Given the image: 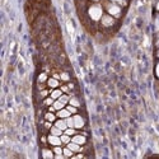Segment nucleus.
Masks as SVG:
<instances>
[{
    "label": "nucleus",
    "mask_w": 159,
    "mask_h": 159,
    "mask_svg": "<svg viewBox=\"0 0 159 159\" xmlns=\"http://www.w3.org/2000/svg\"><path fill=\"white\" fill-rule=\"evenodd\" d=\"M50 132H51L52 135H57V136H61L64 131H62L61 129H59L57 126H52V127L50 129Z\"/></svg>",
    "instance_id": "f8f14e48"
},
{
    "label": "nucleus",
    "mask_w": 159,
    "mask_h": 159,
    "mask_svg": "<svg viewBox=\"0 0 159 159\" xmlns=\"http://www.w3.org/2000/svg\"><path fill=\"white\" fill-rule=\"evenodd\" d=\"M111 2H113V3H115V2H116V3H122L124 0H111Z\"/></svg>",
    "instance_id": "c756f323"
},
{
    "label": "nucleus",
    "mask_w": 159,
    "mask_h": 159,
    "mask_svg": "<svg viewBox=\"0 0 159 159\" xmlns=\"http://www.w3.org/2000/svg\"><path fill=\"white\" fill-rule=\"evenodd\" d=\"M46 80H47V75H46L45 73L39 74V76H38V82H39V83H43V82H46Z\"/></svg>",
    "instance_id": "b1692460"
},
{
    "label": "nucleus",
    "mask_w": 159,
    "mask_h": 159,
    "mask_svg": "<svg viewBox=\"0 0 159 159\" xmlns=\"http://www.w3.org/2000/svg\"><path fill=\"white\" fill-rule=\"evenodd\" d=\"M61 96H62V90L56 89V88H55V89H54V90H52L51 93H50V97H52L54 99H59Z\"/></svg>",
    "instance_id": "9b49d317"
},
{
    "label": "nucleus",
    "mask_w": 159,
    "mask_h": 159,
    "mask_svg": "<svg viewBox=\"0 0 159 159\" xmlns=\"http://www.w3.org/2000/svg\"><path fill=\"white\" fill-rule=\"evenodd\" d=\"M54 150H50V149H42V157L43 158H48V159H51V158H54Z\"/></svg>",
    "instance_id": "ddd939ff"
},
{
    "label": "nucleus",
    "mask_w": 159,
    "mask_h": 159,
    "mask_svg": "<svg viewBox=\"0 0 159 159\" xmlns=\"http://www.w3.org/2000/svg\"><path fill=\"white\" fill-rule=\"evenodd\" d=\"M93 2H98V0H93Z\"/></svg>",
    "instance_id": "473e14b6"
},
{
    "label": "nucleus",
    "mask_w": 159,
    "mask_h": 159,
    "mask_svg": "<svg viewBox=\"0 0 159 159\" xmlns=\"http://www.w3.org/2000/svg\"><path fill=\"white\" fill-rule=\"evenodd\" d=\"M155 74H157V76L159 78V64L157 65V69H155Z\"/></svg>",
    "instance_id": "c85d7f7f"
},
{
    "label": "nucleus",
    "mask_w": 159,
    "mask_h": 159,
    "mask_svg": "<svg viewBox=\"0 0 159 159\" xmlns=\"http://www.w3.org/2000/svg\"><path fill=\"white\" fill-rule=\"evenodd\" d=\"M45 118H46V121H50V122H55V121H56V116L52 113L51 111L45 115Z\"/></svg>",
    "instance_id": "4468645a"
},
{
    "label": "nucleus",
    "mask_w": 159,
    "mask_h": 159,
    "mask_svg": "<svg viewBox=\"0 0 159 159\" xmlns=\"http://www.w3.org/2000/svg\"><path fill=\"white\" fill-rule=\"evenodd\" d=\"M70 116H71V113L69 112L68 108H62V110L57 111V117H59V118H68V117H70Z\"/></svg>",
    "instance_id": "1a4fd4ad"
},
{
    "label": "nucleus",
    "mask_w": 159,
    "mask_h": 159,
    "mask_svg": "<svg viewBox=\"0 0 159 159\" xmlns=\"http://www.w3.org/2000/svg\"><path fill=\"white\" fill-rule=\"evenodd\" d=\"M107 11H108V14L112 16V17H120L121 14V8L116 5V4H110L107 7Z\"/></svg>",
    "instance_id": "f03ea898"
},
{
    "label": "nucleus",
    "mask_w": 159,
    "mask_h": 159,
    "mask_svg": "<svg viewBox=\"0 0 159 159\" xmlns=\"http://www.w3.org/2000/svg\"><path fill=\"white\" fill-rule=\"evenodd\" d=\"M47 93H48L47 90H42V92H41V97H46V96H47Z\"/></svg>",
    "instance_id": "cd10ccee"
},
{
    "label": "nucleus",
    "mask_w": 159,
    "mask_h": 159,
    "mask_svg": "<svg viewBox=\"0 0 159 159\" xmlns=\"http://www.w3.org/2000/svg\"><path fill=\"white\" fill-rule=\"evenodd\" d=\"M59 101H61L64 104H66V103H68L69 101H70V98H69V96H66V94H62L60 98H59Z\"/></svg>",
    "instance_id": "4be33fe9"
},
{
    "label": "nucleus",
    "mask_w": 159,
    "mask_h": 159,
    "mask_svg": "<svg viewBox=\"0 0 159 159\" xmlns=\"http://www.w3.org/2000/svg\"><path fill=\"white\" fill-rule=\"evenodd\" d=\"M157 46H158V47H159V42H158V43H157Z\"/></svg>",
    "instance_id": "2f4dec72"
},
{
    "label": "nucleus",
    "mask_w": 159,
    "mask_h": 159,
    "mask_svg": "<svg viewBox=\"0 0 159 159\" xmlns=\"http://www.w3.org/2000/svg\"><path fill=\"white\" fill-rule=\"evenodd\" d=\"M101 22H102V25L103 27H112V25L115 24V19L112 16L107 14V16H103L101 18Z\"/></svg>",
    "instance_id": "20e7f679"
},
{
    "label": "nucleus",
    "mask_w": 159,
    "mask_h": 159,
    "mask_svg": "<svg viewBox=\"0 0 159 159\" xmlns=\"http://www.w3.org/2000/svg\"><path fill=\"white\" fill-rule=\"evenodd\" d=\"M52 150H54V153L56 154V155H59V154H62V148H60V145H56V147H54V149H52Z\"/></svg>",
    "instance_id": "5701e85b"
},
{
    "label": "nucleus",
    "mask_w": 159,
    "mask_h": 159,
    "mask_svg": "<svg viewBox=\"0 0 159 159\" xmlns=\"http://www.w3.org/2000/svg\"><path fill=\"white\" fill-rule=\"evenodd\" d=\"M55 126H57V127L61 129L62 131H65L66 129H68V124H66V120H65V118H60V120L55 121Z\"/></svg>",
    "instance_id": "0eeeda50"
},
{
    "label": "nucleus",
    "mask_w": 159,
    "mask_h": 159,
    "mask_svg": "<svg viewBox=\"0 0 159 159\" xmlns=\"http://www.w3.org/2000/svg\"><path fill=\"white\" fill-rule=\"evenodd\" d=\"M69 103L71 104V106H74V107H80V102H79V99L78 98H75V97H73V98H70V101H69Z\"/></svg>",
    "instance_id": "f3484780"
},
{
    "label": "nucleus",
    "mask_w": 159,
    "mask_h": 159,
    "mask_svg": "<svg viewBox=\"0 0 159 159\" xmlns=\"http://www.w3.org/2000/svg\"><path fill=\"white\" fill-rule=\"evenodd\" d=\"M47 85L50 87V88H57L59 87V80L56 78H50V79H47Z\"/></svg>",
    "instance_id": "9d476101"
},
{
    "label": "nucleus",
    "mask_w": 159,
    "mask_h": 159,
    "mask_svg": "<svg viewBox=\"0 0 159 159\" xmlns=\"http://www.w3.org/2000/svg\"><path fill=\"white\" fill-rule=\"evenodd\" d=\"M66 108L69 110V112H70V113H74V115H75V113H76V111H78V107H74V106H71V104H70V106H68Z\"/></svg>",
    "instance_id": "a878e982"
},
{
    "label": "nucleus",
    "mask_w": 159,
    "mask_h": 159,
    "mask_svg": "<svg viewBox=\"0 0 159 159\" xmlns=\"http://www.w3.org/2000/svg\"><path fill=\"white\" fill-rule=\"evenodd\" d=\"M60 78H61V80H64V82H69L70 80V76H69L68 73H61Z\"/></svg>",
    "instance_id": "412c9836"
},
{
    "label": "nucleus",
    "mask_w": 159,
    "mask_h": 159,
    "mask_svg": "<svg viewBox=\"0 0 159 159\" xmlns=\"http://www.w3.org/2000/svg\"><path fill=\"white\" fill-rule=\"evenodd\" d=\"M158 9H159V4H158Z\"/></svg>",
    "instance_id": "72a5a7b5"
},
{
    "label": "nucleus",
    "mask_w": 159,
    "mask_h": 159,
    "mask_svg": "<svg viewBox=\"0 0 159 159\" xmlns=\"http://www.w3.org/2000/svg\"><path fill=\"white\" fill-rule=\"evenodd\" d=\"M71 141H74V143H76L79 145H83V144L87 143V138L84 135H74L71 138Z\"/></svg>",
    "instance_id": "423d86ee"
},
{
    "label": "nucleus",
    "mask_w": 159,
    "mask_h": 159,
    "mask_svg": "<svg viewBox=\"0 0 159 159\" xmlns=\"http://www.w3.org/2000/svg\"><path fill=\"white\" fill-rule=\"evenodd\" d=\"M52 106H54V108H55L56 111H60V110H62V108H64V106H65V104H64L61 101H59V99H57V101H55V102H54V104H52Z\"/></svg>",
    "instance_id": "2eb2a0df"
},
{
    "label": "nucleus",
    "mask_w": 159,
    "mask_h": 159,
    "mask_svg": "<svg viewBox=\"0 0 159 159\" xmlns=\"http://www.w3.org/2000/svg\"><path fill=\"white\" fill-rule=\"evenodd\" d=\"M68 148L71 149L74 153H79V152H82V150H83V149L80 148V145L76 144V143H74V141H70V143L68 144Z\"/></svg>",
    "instance_id": "6e6552de"
},
{
    "label": "nucleus",
    "mask_w": 159,
    "mask_h": 159,
    "mask_svg": "<svg viewBox=\"0 0 159 159\" xmlns=\"http://www.w3.org/2000/svg\"><path fill=\"white\" fill-rule=\"evenodd\" d=\"M64 132L65 134H68L69 136H74L75 135V127H68Z\"/></svg>",
    "instance_id": "a211bd4d"
},
{
    "label": "nucleus",
    "mask_w": 159,
    "mask_h": 159,
    "mask_svg": "<svg viewBox=\"0 0 159 159\" xmlns=\"http://www.w3.org/2000/svg\"><path fill=\"white\" fill-rule=\"evenodd\" d=\"M88 14H89V17L93 19V20H98V19H101L103 16V9H102V7L101 5H98V4H94V5H92L90 8H89V10H88Z\"/></svg>",
    "instance_id": "f257e3e1"
},
{
    "label": "nucleus",
    "mask_w": 159,
    "mask_h": 159,
    "mask_svg": "<svg viewBox=\"0 0 159 159\" xmlns=\"http://www.w3.org/2000/svg\"><path fill=\"white\" fill-rule=\"evenodd\" d=\"M157 56H158V57H159V51H158V52H157Z\"/></svg>",
    "instance_id": "7c9ffc66"
},
{
    "label": "nucleus",
    "mask_w": 159,
    "mask_h": 159,
    "mask_svg": "<svg viewBox=\"0 0 159 159\" xmlns=\"http://www.w3.org/2000/svg\"><path fill=\"white\" fill-rule=\"evenodd\" d=\"M73 150L71 149H69V148H64V150H62V154L65 155V157H73Z\"/></svg>",
    "instance_id": "6ab92c4d"
},
{
    "label": "nucleus",
    "mask_w": 159,
    "mask_h": 159,
    "mask_svg": "<svg viewBox=\"0 0 159 159\" xmlns=\"http://www.w3.org/2000/svg\"><path fill=\"white\" fill-rule=\"evenodd\" d=\"M45 127H46V129H51V127H52V126H51V122H50V121H47V122L45 124Z\"/></svg>",
    "instance_id": "bb28decb"
},
{
    "label": "nucleus",
    "mask_w": 159,
    "mask_h": 159,
    "mask_svg": "<svg viewBox=\"0 0 159 159\" xmlns=\"http://www.w3.org/2000/svg\"><path fill=\"white\" fill-rule=\"evenodd\" d=\"M73 118H74V127L75 129H83L84 127V125H85V120L80 116V115H74L73 116Z\"/></svg>",
    "instance_id": "7ed1b4c3"
},
{
    "label": "nucleus",
    "mask_w": 159,
    "mask_h": 159,
    "mask_svg": "<svg viewBox=\"0 0 159 159\" xmlns=\"http://www.w3.org/2000/svg\"><path fill=\"white\" fill-rule=\"evenodd\" d=\"M54 102H55V99L52 98V97H48V98H46V99L43 101V103H45L46 106H51V104H54Z\"/></svg>",
    "instance_id": "393cba45"
},
{
    "label": "nucleus",
    "mask_w": 159,
    "mask_h": 159,
    "mask_svg": "<svg viewBox=\"0 0 159 159\" xmlns=\"http://www.w3.org/2000/svg\"><path fill=\"white\" fill-rule=\"evenodd\" d=\"M65 120H66V124H68V127H74V118L71 116L65 118Z\"/></svg>",
    "instance_id": "aec40b11"
},
{
    "label": "nucleus",
    "mask_w": 159,
    "mask_h": 159,
    "mask_svg": "<svg viewBox=\"0 0 159 159\" xmlns=\"http://www.w3.org/2000/svg\"><path fill=\"white\" fill-rule=\"evenodd\" d=\"M47 141H48V144L54 145V147H56V145H61V144H62V141H61V138H60V136H57V135H52V134H50V135L47 136Z\"/></svg>",
    "instance_id": "39448f33"
},
{
    "label": "nucleus",
    "mask_w": 159,
    "mask_h": 159,
    "mask_svg": "<svg viewBox=\"0 0 159 159\" xmlns=\"http://www.w3.org/2000/svg\"><path fill=\"white\" fill-rule=\"evenodd\" d=\"M60 138H61V141H62V144H66V145H68V144L71 141V138H70L68 134H65V132H64V134H62Z\"/></svg>",
    "instance_id": "dca6fc26"
}]
</instances>
